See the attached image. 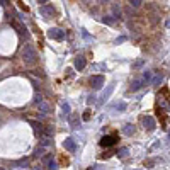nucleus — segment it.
<instances>
[{
  "mask_svg": "<svg viewBox=\"0 0 170 170\" xmlns=\"http://www.w3.org/2000/svg\"><path fill=\"white\" fill-rule=\"evenodd\" d=\"M21 55H22V60L26 65H34L38 61V51H36V48L32 44H24Z\"/></svg>",
  "mask_w": 170,
  "mask_h": 170,
  "instance_id": "f257e3e1",
  "label": "nucleus"
},
{
  "mask_svg": "<svg viewBox=\"0 0 170 170\" xmlns=\"http://www.w3.org/2000/svg\"><path fill=\"white\" fill-rule=\"evenodd\" d=\"M48 38L55 39V41H63L65 39V31H61V29H58V27H53V29L48 31Z\"/></svg>",
  "mask_w": 170,
  "mask_h": 170,
  "instance_id": "f03ea898",
  "label": "nucleus"
},
{
  "mask_svg": "<svg viewBox=\"0 0 170 170\" xmlns=\"http://www.w3.org/2000/svg\"><path fill=\"white\" fill-rule=\"evenodd\" d=\"M141 122H143V128L148 129V131H153V129L157 128V122H155V119L151 117V116H143Z\"/></svg>",
  "mask_w": 170,
  "mask_h": 170,
  "instance_id": "7ed1b4c3",
  "label": "nucleus"
},
{
  "mask_svg": "<svg viewBox=\"0 0 170 170\" xmlns=\"http://www.w3.org/2000/svg\"><path fill=\"white\" fill-rule=\"evenodd\" d=\"M116 143H117V136H116V135L104 136V138L100 140V146H102V148H109V146H114Z\"/></svg>",
  "mask_w": 170,
  "mask_h": 170,
  "instance_id": "20e7f679",
  "label": "nucleus"
},
{
  "mask_svg": "<svg viewBox=\"0 0 170 170\" xmlns=\"http://www.w3.org/2000/svg\"><path fill=\"white\" fill-rule=\"evenodd\" d=\"M104 77L102 75H94V77H90V85H92V89L94 90H99L100 87L104 85Z\"/></svg>",
  "mask_w": 170,
  "mask_h": 170,
  "instance_id": "39448f33",
  "label": "nucleus"
},
{
  "mask_svg": "<svg viewBox=\"0 0 170 170\" xmlns=\"http://www.w3.org/2000/svg\"><path fill=\"white\" fill-rule=\"evenodd\" d=\"M39 14H41L44 19H49V17H53V16L56 14V10L53 9L51 5H43L41 9H39Z\"/></svg>",
  "mask_w": 170,
  "mask_h": 170,
  "instance_id": "423d86ee",
  "label": "nucleus"
},
{
  "mask_svg": "<svg viewBox=\"0 0 170 170\" xmlns=\"http://www.w3.org/2000/svg\"><path fill=\"white\" fill-rule=\"evenodd\" d=\"M146 84V80L141 77V78H135V80L131 82V87H129V90H133V92H136V90L143 89V85Z\"/></svg>",
  "mask_w": 170,
  "mask_h": 170,
  "instance_id": "0eeeda50",
  "label": "nucleus"
},
{
  "mask_svg": "<svg viewBox=\"0 0 170 170\" xmlns=\"http://www.w3.org/2000/svg\"><path fill=\"white\" fill-rule=\"evenodd\" d=\"M63 148H65V150H68L70 153H73V151L77 150V143H75L73 138H67L63 141Z\"/></svg>",
  "mask_w": 170,
  "mask_h": 170,
  "instance_id": "6e6552de",
  "label": "nucleus"
},
{
  "mask_svg": "<svg viewBox=\"0 0 170 170\" xmlns=\"http://www.w3.org/2000/svg\"><path fill=\"white\" fill-rule=\"evenodd\" d=\"M68 122H70V126L73 129H77L78 126H80V117H78V114H68Z\"/></svg>",
  "mask_w": 170,
  "mask_h": 170,
  "instance_id": "1a4fd4ad",
  "label": "nucleus"
},
{
  "mask_svg": "<svg viewBox=\"0 0 170 170\" xmlns=\"http://www.w3.org/2000/svg\"><path fill=\"white\" fill-rule=\"evenodd\" d=\"M75 68H77V70L78 71H80V70H84V68H85V65H87V61H85V56H77V58H75Z\"/></svg>",
  "mask_w": 170,
  "mask_h": 170,
  "instance_id": "9d476101",
  "label": "nucleus"
},
{
  "mask_svg": "<svg viewBox=\"0 0 170 170\" xmlns=\"http://www.w3.org/2000/svg\"><path fill=\"white\" fill-rule=\"evenodd\" d=\"M31 126H32V129H34V131L38 133L39 136H41L43 133H44V128H43L41 122H38V121H31Z\"/></svg>",
  "mask_w": 170,
  "mask_h": 170,
  "instance_id": "9b49d317",
  "label": "nucleus"
},
{
  "mask_svg": "<svg viewBox=\"0 0 170 170\" xmlns=\"http://www.w3.org/2000/svg\"><path fill=\"white\" fill-rule=\"evenodd\" d=\"M162 82H163V75H162V73H157V75H155V77H151V80H150V85L157 87V85H160Z\"/></svg>",
  "mask_w": 170,
  "mask_h": 170,
  "instance_id": "f8f14e48",
  "label": "nucleus"
},
{
  "mask_svg": "<svg viewBox=\"0 0 170 170\" xmlns=\"http://www.w3.org/2000/svg\"><path fill=\"white\" fill-rule=\"evenodd\" d=\"M39 145H41V146H44V148H48L49 145H51V136H49V135H41Z\"/></svg>",
  "mask_w": 170,
  "mask_h": 170,
  "instance_id": "ddd939ff",
  "label": "nucleus"
},
{
  "mask_svg": "<svg viewBox=\"0 0 170 170\" xmlns=\"http://www.w3.org/2000/svg\"><path fill=\"white\" fill-rule=\"evenodd\" d=\"M122 133H124L126 136H133L135 135V126L133 124H124L122 126Z\"/></svg>",
  "mask_w": 170,
  "mask_h": 170,
  "instance_id": "4468645a",
  "label": "nucleus"
},
{
  "mask_svg": "<svg viewBox=\"0 0 170 170\" xmlns=\"http://www.w3.org/2000/svg\"><path fill=\"white\" fill-rule=\"evenodd\" d=\"M113 16L117 17V19L122 16V9L119 7V3H113Z\"/></svg>",
  "mask_w": 170,
  "mask_h": 170,
  "instance_id": "2eb2a0df",
  "label": "nucleus"
},
{
  "mask_svg": "<svg viewBox=\"0 0 170 170\" xmlns=\"http://www.w3.org/2000/svg\"><path fill=\"white\" fill-rule=\"evenodd\" d=\"M116 19H117V17H114V16H104L102 22L107 24V26H113V24H116Z\"/></svg>",
  "mask_w": 170,
  "mask_h": 170,
  "instance_id": "dca6fc26",
  "label": "nucleus"
},
{
  "mask_svg": "<svg viewBox=\"0 0 170 170\" xmlns=\"http://www.w3.org/2000/svg\"><path fill=\"white\" fill-rule=\"evenodd\" d=\"M16 29H17V32H19L21 36H24L26 39L29 38V32H27V29H26V27H22L21 24H16Z\"/></svg>",
  "mask_w": 170,
  "mask_h": 170,
  "instance_id": "f3484780",
  "label": "nucleus"
},
{
  "mask_svg": "<svg viewBox=\"0 0 170 170\" xmlns=\"http://www.w3.org/2000/svg\"><path fill=\"white\" fill-rule=\"evenodd\" d=\"M113 90H114V84H111L109 87H107V90H106V92L102 94V97H100V99H102V100L109 99V95H111V94H113Z\"/></svg>",
  "mask_w": 170,
  "mask_h": 170,
  "instance_id": "a211bd4d",
  "label": "nucleus"
},
{
  "mask_svg": "<svg viewBox=\"0 0 170 170\" xmlns=\"http://www.w3.org/2000/svg\"><path fill=\"white\" fill-rule=\"evenodd\" d=\"M43 153H44V146H41V145H39V146L36 148V151H34V157L36 158H43V157H44Z\"/></svg>",
  "mask_w": 170,
  "mask_h": 170,
  "instance_id": "6ab92c4d",
  "label": "nucleus"
},
{
  "mask_svg": "<svg viewBox=\"0 0 170 170\" xmlns=\"http://www.w3.org/2000/svg\"><path fill=\"white\" fill-rule=\"evenodd\" d=\"M38 107H39V111H41V113H44V114H48V113H49V106L44 102V100H43L41 104H38Z\"/></svg>",
  "mask_w": 170,
  "mask_h": 170,
  "instance_id": "aec40b11",
  "label": "nucleus"
},
{
  "mask_svg": "<svg viewBox=\"0 0 170 170\" xmlns=\"http://www.w3.org/2000/svg\"><path fill=\"white\" fill-rule=\"evenodd\" d=\"M61 109H63L65 116H68V114H70V104H68V102H61Z\"/></svg>",
  "mask_w": 170,
  "mask_h": 170,
  "instance_id": "412c9836",
  "label": "nucleus"
},
{
  "mask_svg": "<svg viewBox=\"0 0 170 170\" xmlns=\"http://www.w3.org/2000/svg\"><path fill=\"white\" fill-rule=\"evenodd\" d=\"M143 0H129V5L133 7V9H138V7H141Z\"/></svg>",
  "mask_w": 170,
  "mask_h": 170,
  "instance_id": "4be33fe9",
  "label": "nucleus"
},
{
  "mask_svg": "<svg viewBox=\"0 0 170 170\" xmlns=\"http://www.w3.org/2000/svg\"><path fill=\"white\" fill-rule=\"evenodd\" d=\"M128 151H129L128 148H121V150L117 151V157L119 158H126V157H128Z\"/></svg>",
  "mask_w": 170,
  "mask_h": 170,
  "instance_id": "5701e85b",
  "label": "nucleus"
},
{
  "mask_svg": "<svg viewBox=\"0 0 170 170\" xmlns=\"http://www.w3.org/2000/svg\"><path fill=\"white\" fill-rule=\"evenodd\" d=\"M151 77H153V73H151L150 70L143 71V78H145V80H146V82H150V80H151Z\"/></svg>",
  "mask_w": 170,
  "mask_h": 170,
  "instance_id": "b1692460",
  "label": "nucleus"
},
{
  "mask_svg": "<svg viewBox=\"0 0 170 170\" xmlns=\"http://www.w3.org/2000/svg\"><path fill=\"white\" fill-rule=\"evenodd\" d=\"M43 102V95H41V94H34V104H41Z\"/></svg>",
  "mask_w": 170,
  "mask_h": 170,
  "instance_id": "393cba45",
  "label": "nucleus"
},
{
  "mask_svg": "<svg viewBox=\"0 0 170 170\" xmlns=\"http://www.w3.org/2000/svg\"><path fill=\"white\" fill-rule=\"evenodd\" d=\"M90 116H92V111H90V109H87L85 113H84V116H82V119H84V121H89V119H90Z\"/></svg>",
  "mask_w": 170,
  "mask_h": 170,
  "instance_id": "a878e982",
  "label": "nucleus"
},
{
  "mask_svg": "<svg viewBox=\"0 0 170 170\" xmlns=\"http://www.w3.org/2000/svg\"><path fill=\"white\" fill-rule=\"evenodd\" d=\"M114 109H117V111H124V109H126V102H119V104H116Z\"/></svg>",
  "mask_w": 170,
  "mask_h": 170,
  "instance_id": "bb28decb",
  "label": "nucleus"
},
{
  "mask_svg": "<svg viewBox=\"0 0 170 170\" xmlns=\"http://www.w3.org/2000/svg\"><path fill=\"white\" fill-rule=\"evenodd\" d=\"M46 167H48V168H58V167H56V163H55V162H53V158H51V160L48 162V163H46Z\"/></svg>",
  "mask_w": 170,
  "mask_h": 170,
  "instance_id": "cd10ccee",
  "label": "nucleus"
},
{
  "mask_svg": "<svg viewBox=\"0 0 170 170\" xmlns=\"http://www.w3.org/2000/svg\"><path fill=\"white\" fill-rule=\"evenodd\" d=\"M111 155H113V151H107V153H102L100 155V158H102V160H106V158H109Z\"/></svg>",
  "mask_w": 170,
  "mask_h": 170,
  "instance_id": "c85d7f7f",
  "label": "nucleus"
},
{
  "mask_svg": "<svg viewBox=\"0 0 170 170\" xmlns=\"http://www.w3.org/2000/svg\"><path fill=\"white\" fill-rule=\"evenodd\" d=\"M122 41H126V38H124V36H121V38H117V39H116V43H117V44H119V43H122Z\"/></svg>",
  "mask_w": 170,
  "mask_h": 170,
  "instance_id": "c756f323",
  "label": "nucleus"
},
{
  "mask_svg": "<svg viewBox=\"0 0 170 170\" xmlns=\"http://www.w3.org/2000/svg\"><path fill=\"white\" fill-rule=\"evenodd\" d=\"M141 65H143V60L136 61V63H135V68H140V67H141Z\"/></svg>",
  "mask_w": 170,
  "mask_h": 170,
  "instance_id": "7c9ffc66",
  "label": "nucleus"
},
{
  "mask_svg": "<svg viewBox=\"0 0 170 170\" xmlns=\"http://www.w3.org/2000/svg\"><path fill=\"white\" fill-rule=\"evenodd\" d=\"M94 102H95V97H94V95L89 97V104H94Z\"/></svg>",
  "mask_w": 170,
  "mask_h": 170,
  "instance_id": "2f4dec72",
  "label": "nucleus"
},
{
  "mask_svg": "<svg viewBox=\"0 0 170 170\" xmlns=\"http://www.w3.org/2000/svg\"><path fill=\"white\" fill-rule=\"evenodd\" d=\"M38 3H48V0H38Z\"/></svg>",
  "mask_w": 170,
  "mask_h": 170,
  "instance_id": "473e14b6",
  "label": "nucleus"
},
{
  "mask_svg": "<svg viewBox=\"0 0 170 170\" xmlns=\"http://www.w3.org/2000/svg\"><path fill=\"white\" fill-rule=\"evenodd\" d=\"M84 3H92V0H84Z\"/></svg>",
  "mask_w": 170,
  "mask_h": 170,
  "instance_id": "72a5a7b5",
  "label": "nucleus"
},
{
  "mask_svg": "<svg viewBox=\"0 0 170 170\" xmlns=\"http://www.w3.org/2000/svg\"><path fill=\"white\" fill-rule=\"evenodd\" d=\"M100 3H106V2H109V0H99Z\"/></svg>",
  "mask_w": 170,
  "mask_h": 170,
  "instance_id": "f704fd0d",
  "label": "nucleus"
},
{
  "mask_svg": "<svg viewBox=\"0 0 170 170\" xmlns=\"http://www.w3.org/2000/svg\"><path fill=\"white\" fill-rule=\"evenodd\" d=\"M167 27H170V19L167 21Z\"/></svg>",
  "mask_w": 170,
  "mask_h": 170,
  "instance_id": "c9c22d12",
  "label": "nucleus"
},
{
  "mask_svg": "<svg viewBox=\"0 0 170 170\" xmlns=\"http://www.w3.org/2000/svg\"><path fill=\"white\" fill-rule=\"evenodd\" d=\"M168 141H170V133H168Z\"/></svg>",
  "mask_w": 170,
  "mask_h": 170,
  "instance_id": "e433bc0d",
  "label": "nucleus"
}]
</instances>
